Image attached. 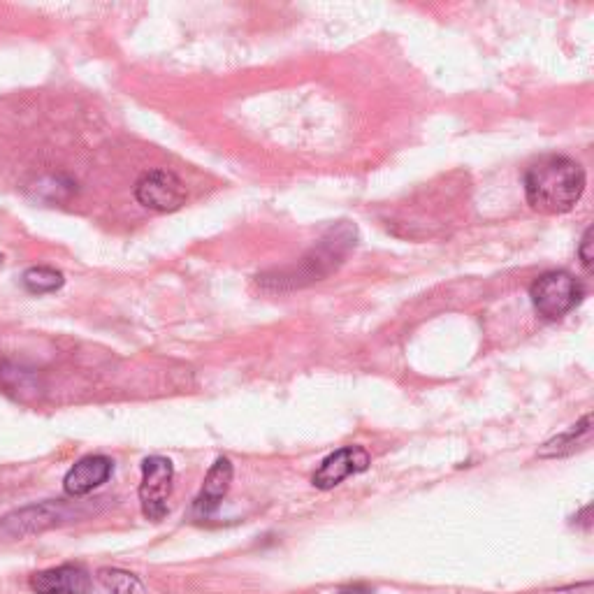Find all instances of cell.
<instances>
[{"label": "cell", "instance_id": "obj_1", "mask_svg": "<svg viewBox=\"0 0 594 594\" xmlns=\"http://www.w3.org/2000/svg\"><path fill=\"white\" fill-rule=\"evenodd\" d=\"M583 191L585 170L569 156H543L525 175L527 205L546 216L571 212Z\"/></svg>", "mask_w": 594, "mask_h": 594}, {"label": "cell", "instance_id": "obj_2", "mask_svg": "<svg viewBox=\"0 0 594 594\" xmlns=\"http://www.w3.org/2000/svg\"><path fill=\"white\" fill-rule=\"evenodd\" d=\"M530 297L534 309L539 311L548 321H560L569 314L571 309H576L585 297V288L574 274L564 270H553L541 274L530 288Z\"/></svg>", "mask_w": 594, "mask_h": 594}, {"label": "cell", "instance_id": "obj_3", "mask_svg": "<svg viewBox=\"0 0 594 594\" xmlns=\"http://www.w3.org/2000/svg\"><path fill=\"white\" fill-rule=\"evenodd\" d=\"M172 483H175V465L168 458L151 455V458L142 462L140 504L144 518H149L151 523H161L168 516Z\"/></svg>", "mask_w": 594, "mask_h": 594}, {"label": "cell", "instance_id": "obj_4", "mask_svg": "<svg viewBox=\"0 0 594 594\" xmlns=\"http://www.w3.org/2000/svg\"><path fill=\"white\" fill-rule=\"evenodd\" d=\"M68 520V506L59 499H47L24 509H17L0 518V536L5 539H26V536L42 534L52 527L63 525Z\"/></svg>", "mask_w": 594, "mask_h": 594}, {"label": "cell", "instance_id": "obj_5", "mask_svg": "<svg viewBox=\"0 0 594 594\" xmlns=\"http://www.w3.org/2000/svg\"><path fill=\"white\" fill-rule=\"evenodd\" d=\"M186 186L175 172L168 170H151L137 179L135 184V198L142 207L151 212H177L186 202Z\"/></svg>", "mask_w": 594, "mask_h": 594}, {"label": "cell", "instance_id": "obj_6", "mask_svg": "<svg viewBox=\"0 0 594 594\" xmlns=\"http://www.w3.org/2000/svg\"><path fill=\"white\" fill-rule=\"evenodd\" d=\"M369 465H372V458L362 446H344L339 451L330 453L328 458L321 462V467L316 469L314 488L318 490H332L337 488L339 483H344L349 476H356L367 472Z\"/></svg>", "mask_w": 594, "mask_h": 594}, {"label": "cell", "instance_id": "obj_7", "mask_svg": "<svg viewBox=\"0 0 594 594\" xmlns=\"http://www.w3.org/2000/svg\"><path fill=\"white\" fill-rule=\"evenodd\" d=\"M114 472V462L107 455H86L63 478V490L68 497H86L100 485L110 481Z\"/></svg>", "mask_w": 594, "mask_h": 594}, {"label": "cell", "instance_id": "obj_8", "mask_svg": "<svg viewBox=\"0 0 594 594\" xmlns=\"http://www.w3.org/2000/svg\"><path fill=\"white\" fill-rule=\"evenodd\" d=\"M31 590L35 594H89V571L77 564H61L31 576Z\"/></svg>", "mask_w": 594, "mask_h": 594}, {"label": "cell", "instance_id": "obj_9", "mask_svg": "<svg viewBox=\"0 0 594 594\" xmlns=\"http://www.w3.org/2000/svg\"><path fill=\"white\" fill-rule=\"evenodd\" d=\"M233 462L228 458H219L209 469L207 476H205V483H202V490L198 499H195V511L200 513V516H209V513H214L219 509L223 497L228 495L230 485H233Z\"/></svg>", "mask_w": 594, "mask_h": 594}, {"label": "cell", "instance_id": "obj_10", "mask_svg": "<svg viewBox=\"0 0 594 594\" xmlns=\"http://www.w3.org/2000/svg\"><path fill=\"white\" fill-rule=\"evenodd\" d=\"M590 439H592V414L583 416L574 427H569L567 432L557 434L555 439L546 441V444L539 448V458H564V455H571L588 446Z\"/></svg>", "mask_w": 594, "mask_h": 594}, {"label": "cell", "instance_id": "obj_11", "mask_svg": "<svg viewBox=\"0 0 594 594\" xmlns=\"http://www.w3.org/2000/svg\"><path fill=\"white\" fill-rule=\"evenodd\" d=\"M21 284L28 293L33 295H45V293H54L59 291V288L65 284L63 279V272L54 270V267H28L24 272V277H21Z\"/></svg>", "mask_w": 594, "mask_h": 594}, {"label": "cell", "instance_id": "obj_12", "mask_svg": "<svg viewBox=\"0 0 594 594\" xmlns=\"http://www.w3.org/2000/svg\"><path fill=\"white\" fill-rule=\"evenodd\" d=\"M98 581L112 594H147L140 578L123 569H100Z\"/></svg>", "mask_w": 594, "mask_h": 594}, {"label": "cell", "instance_id": "obj_13", "mask_svg": "<svg viewBox=\"0 0 594 594\" xmlns=\"http://www.w3.org/2000/svg\"><path fill=\"white\" fill-rule=\"evenodd\" d=\"M578 258H581V263L585 270H592V228L585 230V235L581 239V246H578Z\"/></svg>", "mask_w": 594, "mask_h": 594}, {"label": "cell", "instance_id": "obj_14", "mask_svg": "<svg viewBox=\"0 0 594 594\" xmlns=\"http://www.w3.org/2000/svg\"><path fill=\"white\" fill-rule=\"evenodd\" d=\"M339 594H372V590L362 588V585H353V588H344Z\"/></svg>", "mask_w": 594, "mask_h": 594}, {"label": "cell", "instance_id": "obj_15", "mask_svg": "<svg viewBox=\"0 0 594 594\" xmlns=\"http://www.w3.org/2000/svg\"><path fill=\"white\" fill-rule=\"evenodd\" d=\"M3 260H5V258H3V253H0V265H3Z\"/></svg>", "mask_w": 594, "mask_h": 594}]
</instances>
